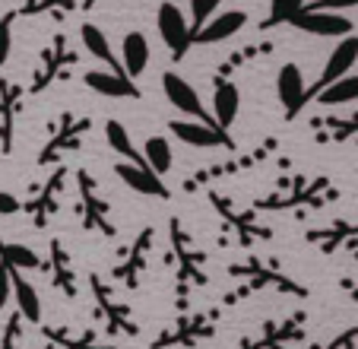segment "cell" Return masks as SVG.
I'll list each match as a JSON object with an SVG mask.
<instances>
[{
	"mask_svg": "<svg viewBox=\"0 0 358 349\" xmlns=\"http://www.w3.org/2000/svg\"><path fill=\"white\" fill-rule=\"evenodd\" d=\"M248 26V13L244 10H225V13H216L210 22H203V29L194 32L196 45H216V41H225L231 35H238Z\"/></svg>",
	"mask_w": 358,
	"mask_h": 349,
	"instance_id": "cell-7",
	"label": "cell"
},
{
	"mask_svg": "<svg viewBox=\"0 0 358 349\" xmlns=\"http://www.w3.org/2000/svg\"><path fill=\"white\" fill-rule=\"evenodd\" d=\"M355 61H358V35L352 32V35H345V39H339L336 48L330 51V57H327L324 70H320L317 86H314V95H317L324 86H330V83H336V80H343V76H349L352 67H355Z\"/></svg>",
	"mask_w": 358,
	"mask_h": 349,
	"instance_id": "cell-3",
	"label": "cell"
},
{
	"mask_svg": "<svg viewBox=\"0 0 358 349\" xmlns=\"http://www.w3.org/2000/svg\"><path fill=\"white\" fill-rule=\"evenodd\" d=\"M311 10H336V13H343V10H355L358 0H317V4H308Z\"/></svg>",
	"mask_w": 358,
	"mask_h": 349,
	"instance_id": "cell-22",
	"label": "cell"
},
{
	"mask_svg": "<svg viewBox=\"0 0 358 349\" xmlns=\"http://www.w3.org/2000/svg\"><path fill=\"white\" fill-rule=\"evenodd\" d=\"M10 51H13V35H10V20L0 22V67L10 61Z\"/></svg>",
	"mask_w": 358,
	"mask_h": 349,
	"instance_id": "cell-21",
	"label": "cell"
},
{
	"mask_svg": "<svg viewBox=\"0 0 358 349\" xmlns=\"http://www.w3.org/2000/svg\"><path fill=\"white\" fill-rule=\"evenodd\" d=\"M105 140H108V146L115 149L117 156H124L127 162H140V165H146V159L136 153L134 140H130L127 128H124L121 121H115V118H111V121H105Z\"/></svg>",
	"mask_w": 358,
	"mask_h": 349,
	"instance_id": "cell-15",
	"label": "cell"
},
{
	"mask_svg": "<svg viewBox=\"0 0 358 349\" xmlns=\"http://www.w3.org/2000/svg\"><path fill=\"white\" fill-rule=\"evenodd\" d=\"M10 296H13V270H10V264L0 261V311L7 308Z\"/></svg>",
	"mask_w": 358,
	"mask_h": 349,
	"instance_id": "cell-20",
	"label": "cell"
},
{
	"mask_svg": "<svg viewBox=\"0 0 358 349\" xmlns=\"http://www.w3.org/2000/svg\"><path fill=\"white\" fill-rule=\"evenodd\" d=\"M0 257H3V264H10L13 270H35L38 267L35 251L26 248V245H0Z\"/></svg>",
	"mask_w": 358,
	"mask_h": 349,
	"instance_id": "cell-17",
	"label": "cell"
},
{
	"mask_svg": "<svg viewBox=\"0 0 358 349\" xmlns=\"http://www.w3.org/2000/svg\"><path fill=\"white\" fill-rule=\"evenodd\" d=\"M276 95L285 105L289 118H295L301 111V105L308 102V89H304V76L298 70V64H282L276 74Z\"/></svg>",
	"mask_w": 358,
	"mask_h": 349,
	"instance_id": "cell-8",
	"label": "cell"
},
{
	"mask_svg": "<svg viewBox=\"0 0 358 349\" xmlns=\"http://www.w3.org/2000/svg\"><path fill=\"white\" fill-rule=\"evenodd\" d=\"M86 86L99 95H108V99H136L140 95L134 80L127 74H121V70H89Z\"/></svg>",
	"mask_w": 358,
	"mask_h": 349,
	"instance_id": "cell-9",
	"label": "cell"
},
{
	"mask_svg": "<svg viewBox=\"0 0 358 349\" xmlns=\"http://www.w3.org/2000/svg\"><path fill=\"white\" fill-rule=\"evenodd\" d=\"M143 159L156 174H169L171 165H175V153H171V143L165 137H149L143 143Z\"/></svg>",
	"mask_w": 358,
	"mask_h": 349,
	"instance_id": "cell-13",
	"label": "cell"
},
{
	"mask_svg": "<svg viewBox=\"0 0 358 349\" xmlns=\"http://www.w3.org/2000/svg\"><path fill=\"white\" fill-rule=\"evenodd\" d=\"M308 7V0H270V16H266L264 29L276 26V22H289L292 16H298Z\"/></svg>",
	"mask_w": 358,
	"mask_h": 349,
	"instance_id": "cell-18",
	"label": "cell"
},
{
	"mask_svg": "<svg viewBox=\"0 0 358 349\" xmlns=\"http://www.w3.org/2000/svg\"><path fill=\"white\" fill-rule=\"evenodd\" d=\"M238 111H241V93H238L235 83L219 80L216 93H213V114H216V124L222 130H229L235 124Z\"/></svg>",
	"mask_w": 358,
	"mask_h": 349,
	"instance_id": "cell-11",
	"label": "cell"
},
{
	"mask_svg": "<svg viewBox=\"0 0 358 349\" xmlns=\"http://www.w3.org/2000/svg\"><path fill=\"white\" fill-rule=\"evenodd\" d=\"M80 39H83V48H86L92 57H99V61H105V64H111L115 70H124L121 64L115 61V54H111V45H108V39H105V32H101L99 26H92V22H86V26L80 29Z\"/></svg>",
	"mask_w": 358,
	"mask_h": 349,
	"instance_id": "cell-16",
	"label": "cell"
},
{
	"mask_svg": "<svg viewBox=\"0 0 358 349\" xmlns=\"http://www.w3.org/2000/svg\"><path fill=\"white\" fill-rule=\"evenodd\" d=\"M349 102H358V74L355 76H343V80L330 83L317 93V105H349Z\"/></svg>",
	"mask_w": 358,
	"mask_h": 349,
	"instance_id": "cell-14",
	"label": "cell"
},
{
	"mask_svg": "<svg viewBox=\"0 0 358 349\" xmlns=\"http://www.w3.org/2000/svg\"><path fill=\"white\" fill-rule=\"evenodd\" d=\"M162 93H165V99H169V105H175L181 114L206 121V111H203V102H200V95H196V89L190 86L184 76H178L175 70H169V74L162 76Z\"/></svg>",
	"mask_w": 358,
	"mask_h": 349,
	"instance_id": "cell-5",
	"label": "cell"
},
{
	"mask_svg": "<svg viewBox=\"0 0 358 349\" xmlns=\"http://www.w3.org/2000/svg\"><path fill=\"white\" fill-rule=\"evenodd\" d=\"M13 270V267H10ZM13 299H16V308H20V315L26 317L29 324H38L41 321V299L38 292H35L32 282H26L20 273L13 270Z\"/></svg>",
	"mask_w": 358,
	"mask_h": 349,
	"instance_id": "cell-12",
	"label": "cell"
},
{
	"mask_svg": "<svg viewBox=\"0 0 358 349\" xmlns=\"http://www.w3.org/2000/svg\"><path fill=\"white\" fill-rule=\"evenodd\" d=\"M355 340H358V327H349V330H343V334H339L327 349H349Z\"/></svg>",
	"mask_w": 358,
	"mask_h": 349,
	"instance_id": "cell-23",
	"label": "cell"
},
{
	"mask_svg": "<svg viewBox=\"0 0 358 349\" xmlns=\"http://www.w3.org/2000/svg\"><path fill=\"white\" fill-rule=\"evenodd\" d=\"M89 4H95V0H86V7H89Z\"/></svg>",
	"mask_w": 358,
	"mask_h": 349,
	"instance_id": "cell-25",
	"label": "cell"
},
{
	"mask_svg": "<svg viewBox=\"0 0 358 349\" xmlns=\"http://www.w3.org/2000/svg\"><path fill=\"white\" fill-rule=\"evenodd\" d=\"M222 0H190V20H194V32L203 29V22H210L219 13Z\"/></svg>",
	"mask_w": 358,
	"mask_h": 349,
	"instance_id": "cell-19",
	"label": "cell"
},
{
	"mask_svg": "<svg viewBox=\"0 0 358 349\" xmlns=\"http://www.w3.org/2000/svg\"><path fill=\"white\" fill-rule=\"evenodd\" d=\"M115 172L130 191H136V194L169 197V188L162 184V174H156L149 165H140V162H117Z\"/></svg>",
	"mask_w": 358,
	"mask_h": 349,
	"instance_id": "cell-6",
	"label": "cell"
},
{
	"mask_svg": "<svg viewBox=\"0 0 358 349\" xmlns=\"http://www.w3.org/2000/svg\"><path fill=\"white\" fill-rule=\"evenodd\" d=\"M292 26L301 29L308 35H320V39H345L355 32V22L349 16L336 13V10H311L304 7L298 16H292Z\"/></svg>",
	"mask_w": 358,
	"mask_h": 349,
	"instance_id": "cell-1",
	"label": "cell"
},
{
	"mask_svg": "<svg viewBox=\"0 0 358 349\" xmlns=\"http://www.w3.org/2000/svg\"><path fill=\"white\" fill-rule=\"evenodd\" d=\"M156 26H159V39L165 41V48H169L175 57H184L187 48L194 45V26L184 20L178 4H169V0H165L156 13Z\"/></svg>",
	"mask_w": 358,
	"mask_h": 349,
	"instance_id": "cell-2",
	"label": "cell"
},
{
	"mask_svg": "<svg viewBox=\"0 0 358 349\" xmlns=\"http://www.w3.org/2000/svg\"><path fill=\"white\" fill-rule=\"evenodd\" d=\"M169 130L178 137L181 143H187V146H231L229 134H225L219 124H210V121H200V118H194V121H171Z\"/></svg>",
	"mask_w": 358,
	"mask_h": 349,
	"instance_id": "cell-4",
	"label": "cell"
},
{
	"mask_svg": "<svg viewBox=\"0 0 358 349\" xmlns=\"http://www.w3.org/2000/svg\"><path fill=\"white\" fill-rule=\"evenodd\" d=\"M149 57H152V54H149L146 35L143 32H127L124 35V41H121V67H124V74H127L130 80H136V76L146 74Z\"/></svg>",
	"mask_w": 358,
	"mask_h": 349,
	"instance_id": "cell-10",
	"label": "cell"
},
{
	"mask_svg": "<svg viewBox=\"0 0 358 349\" xmlns=\"http://www.w3.org/2000/svg\"><path fill=\"white\" fill-rule=\"evenodd\" d=\"M13 213H20V200L13 194H7V191H0V216H13Z\"/></svg>",
	"mask_w": 358,
	"mask_h": 349,
	"instance_id": "cell-24",
	"label": "cell"
}]
</instances>
